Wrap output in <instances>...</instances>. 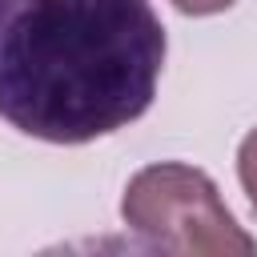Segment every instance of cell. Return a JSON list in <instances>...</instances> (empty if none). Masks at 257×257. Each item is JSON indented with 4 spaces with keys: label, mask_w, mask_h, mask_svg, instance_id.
Returning a JSON list of instances; mask_svg holds the SVG:
<instances>
[{
    "label": "cell",
    "mask_w": 257,
    "mask_h": 257,
    "mask_svg": "<svg viewBox=\"0 0 257 257\" xmlns=\"http://www.w3.org/2000/svg\"><path fill=\"white\" fill-rule=\"evenodd\" d=\"M237 173H241V185H245V193H249V201H253V209H257V128L241 141Z\"/></svg>",
    "instance_id": "3"
},
{
    "label": "cell",
    "mask_w": 257,
    "mask_h": 257,
    "mask_svg": "<svg viewBox=\"0 0 257 257\" xmlns=\"http://www.w3.org/2000/svg\"><path fill=\"white\" fill-rule=\"evenodd\" d=\"M181 12H193V16H209V12H221V8H229L233 0H173Z\"/></svg>",
    "instance_id": "4"
},
{
    "label": "cell",
    "mask_w": 257,
    "mask_h": 257,
    "mask_svg": "<svg viewBox=\"0 0 257 257\" xmlns=\"http://www.w3.org/2000/svg\"><path fill=\"white\" fill-rule=\"evenodd\" d=\"M165 28L149 0H0V116L80 145L137 120L161 80Z\"/></svg>",
    "instance_id": "1"
},
{
    "label": "cell",
    "mask_w": 257,
    "mask_h": 257,
    "mask_svg": "<svg viewBox=\"0 0 257 257\" xmlns=\"http://www.w3.org/2000/svg\"><path fill=\"white\" fill-rule=\"evenodd\" d=\"M124 225L169 253L249 257L257 241L233 221L217 185L189 165H149L124 189Z\"/></svg>",
    "instance_id": "2"
}]
</instances>
